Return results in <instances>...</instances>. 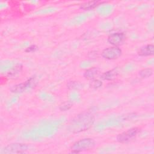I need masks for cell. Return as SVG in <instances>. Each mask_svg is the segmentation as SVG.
Instances as JSON below:
<instances>
[{
  "label": "cell",
  "mask_w": 154,
  "mask_h": 154,
  "mask_svg": "<svg viewBox=\"0 0 154 154\" xmlns=\"http://www.w3.org/2000/svg\"><path fill=\"white\" fill-rule=\"evenodd\" d=\"M94 122V116L90 112L84 111L78 114L70 120L67 129L72 133H79L91 128Z\"/></svg>",
  "instance_id": "6da1fadb"
},
{
  "label": "cell",
  "mask_w": 154,
  "mask_h": 154,
  "mask_svg": "<svg viewBox=\"0 0 154 154\" xmlns=\"http://www.w3.org/2000/svg\"><path fill=\"white\" fill-rule=\"evenodd\" d=\"M96 145V141L91 138H85L81 139L75 143L71 147L72 153H79L81 152L90 150Z\"/></svg>",
  "instance_id": "7a4b0ae2"
},
{
  "label": "cell",
  "mask_w": 154,
  "mask_h": 154,
  "mask_svg": "<svg viewBox=\"0 0 154 154\" xmlns=\"http://www.w3.org/2000/svg\"><path fill=\"white\" fill-rule=\"evenodd\" d=\"M28 149V146L25 143H14L8 144L1 152V154L23 153Z\"/></svg>",
  "instance_id": "3957f363"
},
{
  "label": "cell",
  "mask_w": 154,
  "mask_h": 154,
  "mask_svg": "<svg viewBox=\"0 0 154 154\" xmlns=\"http://www.w3.org/2000/svg\"><path fill=\"white\" fill-rule=\"evenodd\" d=\"M140 129L138 127H134L117 135V141L120 143H126L136 137L139 133Z\"/></svg>",
  "instance_id": "277c9868"
},
{
  "label": "cell",
  "mask_w": 154,
  "mask_h": 154,
  "mask_svg": "<svg viewBox=\"0 0 154 154\" xmlns=\"http://www.w3.org/2000/svg\"><path fill=\"white\" fill-rule=\"evenodd\" d=\"M122 54V51L120 48L117 46H112L104 49L102 52V57L106 60H112L119 58Z\"/></svg>",
  "instance_id": "5b68a950"
},
{
  "label": "cell",
  "mask_w": 154,
  "mask_h": 154,
  "mask_svg": "<svg viewBox=\"0 0 154 154\" xmlns=\"http://www.w3.org/2000/svg\"><path fill=\"white\" fill-rule=\"evenodd\" d=\"M126 40V35L123 32H115L110 34L107 38L109 43L113 45V46L118 47L122 45Z\"/></svg>",
  "instance_id": "8992f818"
},
{
  "label": "cell",
  "mask_w": 154,
  "mask_h": 154,
  "mask_svg": "<svg viewBox=\"0 0 154 154\" xmlns=\"http://www.w3.org/2000/svg\"><path fill=\"white\" fill-rule=\"evenodd\" d=\"M35 78L31 77L27 81H26L25 82L20 83L19 84H16L15 85H13L11 88V91L13 93H20L25 90L26 88H28L32 85H34L35 83Z\"/></svg>",
  "instance_id": "52a82bcc"
},
{
  "label": "cell",
  "mask_w": 154,
  "mask_h": 154,
  "mask_svg": "<svg viewBox=\"0 0 154 154\" xmlns=\"http://www.w3.org/2000/svg\"><path fill=\"white\" fill-rule=\"evenodd\" d=\"M119 72L117 68H114L103 73L100 75V79L106 81H112L115 79L119 75Z\"/></svg>",
  "instance_id": "ba28073f"
},
{
  "label": "cell",
  "mask_w": 154,
  "mask_h": 154,
  "mask_svg": "<svg viewBox=\"0 0 154 154\" xmlns=\"http://www.w3.org/2000/svg\"><path fill=\"white\" fill-rule=\"evenodd\" d=\"M138 55L142 57L151 56L154 54V46L153 45H147L141 48L138 51Z\"/></svg>",
  "instance_id": "9c48e42d"
},
{
  "label": "cell",
  "mask_w": 154,
  "mask_h": 154,
  "mask_svg": "<svg viewBox=\"0 0 154 154\" xmlns=\"http://www.w3.org/2000/svg\"><path fill=\"white\" fill-rule=\"evenodd\" d=\"M105 2L101 1H91L82 3L80 5V8L84 10H91L94 9L99 5L104 3Z\"/></svg>",
  "instance_id": "30bf717a"
},
{
  "label": "cell",
  "mask_w": 154,
  "mask_h": 154,
  "mask_svg": "<svg viewBox=\"0 0 154 154\" xmlns=\"http://www.w3.org/2000/svg\"><path fill=\"white\" fill-rule=\"evenodd\" d=\"M98 69L96 67H91L90 69H87L85 71L84 73V76L85 79L88 80H93L95 79L96 76L98 74Z\"/></svg>",
  "instance_id": "8fae6325"
},
{
  "label": "cell",
  "mask_w": 154,
  "mask_h": 154,
  "mask_svg": "<svg viewBox=\"0 0 154 154\" xmlns=\"http://www.w3.org/2000/svg\"><path fill=\"white\" fill-rule=\"evenodd\" d=\"M153 70L151 68H146L141 70L139 72V75L142 78H147L153 75Z\"/></svg>",
  "instance_id": "7c38bea8"
},
{
  "label": "cell",
  "mask_w": 154,
  "mask_h": 154,
  "mask_svg": "<svg viewBox=\"0 0 154 154\" xmlns=\"http://www.w3.org/2000/svg\"><path fill=\"white\" fill-rule=\"evenodd\" d=\"M89 85L91 88L97 89L100 88L102 85V82L99 79H94L93 80H91V81L89 83Z\"/></svg>",
  "instance_id": "4fadbf2b"
},
{
  "label": "cell",
  "mask_w": 154,
  "mask_h": 154,
  "mask_svg": "<svg viewBox=\"0 0 154 154\" xmlns=\"http://www.w3.org/2000/svg\"><path fill=\"white\" fill-rule=\"evenodd\" d=\"M73 105V103L70 101H65L60 105V109L62 111H66L69 110Z\"/></svg>",
  "instance_id": "5bb4252c"
},
{
  "label": "cell",
  "mask_w": 154,
  "mask_h": 154,
  "mask_svg": "<svg viewBox=\"0 0 154 154\" xmlns=\"http://www.w3.org/2000/svg\"><path fill=\"white\" fill-rule=\"evenodd\" d=\"M22 70V66L20 65H18L16 66L11 72H9L8 75L11 76H15L17 74H18Z\"/></svg>",
  "instance_id": "9a60e30c"
},
{
  "label": "cell",
  "mask_w": 154,
  "mask_h": 154,
  "mask_svg": "<svg viewBox=\"0 0 154 154\" xmlns=\"http://www.w3.org/2000/svg\"><path fill=\"white\" fill-rule=\"evenodd\" d=\"M68 87L69 88H77L79 87V83L78 82V81H71L70 82L68 85H67Z\"/></svg>",
  "instance_id": "2e32d148"
},
{
  "label": "cell",
  "mask_w": 154,
  "mask_h": 154,
  "mask_svg": "<svg viewBox=\"0 0 154 154\" xmlns=\"http://www.w3.org/2000/svg\"><path fill=\"white\" fill-rule=\"evenodd\" d=\"M38 47L35 45H31L29 46V47L26 48V49H25V52H35L37 49Z\"/></svg>",
  "instance_id": "e0dca14e"
}]
</instances>
